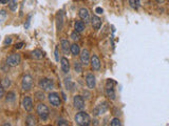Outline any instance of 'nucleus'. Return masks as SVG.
Masks as SVG:
<instances>
[{
    "label": "nucleus",
    "mask_w": 169,
    "mask_h": 126,
    "mask_svg": "<svg viewBox=\"0 0 169 126\" xmlns=\"http://www.w3.org/2000/svg\"><path fill=\"white\" fill-rule=\"evenodd\" d=\"M75 122L79 126H88L90 125L91 119H90L89 115L86 111H79L75 116Z\"/></svg>",
    "instance_id": "1"
},
{
    "label": "nucleus",
    "mask_w": 169,
    "mask_h": 126,
    "mask_svg": "<svg viewBox=\"0 0 169 126\" xmlns=\"http://www.w3.org/2000/svg\"><path fill=\"white\" fill-rule=\"evenodd\" d=\"M36 113L38 117L40 118V120H42V121H47L49 119V116H50V110H49L48 106L44 103H39L37 105Z\"/></svg>",
    "instance_id": "2"
},
{
    "label": "nucleus",
    "mask_w": 169,
    "mask_h": 126,
    "mask_svg": "<svg viewBox=\"0 0 169 126\" xmlns=\"http://www.w3.org/2000/svg\"><path fill=\"white\" fill-rule=\"evenodd\" d=\"M38 85L42 90L49 92V90H52L54 88V82L52 80L48 79V78H42V79L39 80Z\"/></svg>",
    "instance_id": "3"
},
{
    "label": "nucleus",
    "mask_w": 169,
    "mask_h": 126,
    "mask_svg": "<svg viewBox=\"0 0 169 126\" xmlns=\"http://www.w3.org/2000/svg\"><path fill=\"white\" fill-rule=\"evenodd\" d=\"M21 62V57L19 54H12L11 56L7 58V64L11 67H15L20 64Z\"/></svg>",
    "instance_id": "4"
},
{
    "label": "nucleus",
    "mask_w": 169,
    "mask_h": 126,
    "mask_svg": "<svg viewBox=\"0 0 169 126\" xmlns=\"http://www.w3.org/2000/svg\"><path fill=\"white\" fill-rule=\"evenodd\" d=\"M48 100H49V102L51 103L52 106H54V107L60 106L61 100H60V97H59V95L57 94V92H50L48 96Z\"/></svg>",
    "instance_id": "5"
},
{
    "label": "nucleus",
    "mask_w": 169,
    "mask_h": 126,
    "mask_svg": "<svg viewBox=\"0 0 169 126\" xmlns=\"http://www.w3.org/2000/svg\"><path fill=\"white\" fill-rule=\"evenodd\" d=\"M21 86L23 90H30L33 87V78L30 75H24L22 78Z\"/></svg>",
    "instance_id": "6"
},
{
    "label": "nucleus",
    "mask_w": 169,
    "mask_h": 126,
    "mask_svg": "<svg viewBox=\"0 0 169 126\" xmlns=\"http://www.w3.org/2000/svg\"><path fill=\"white\" fill-rule=\"evenodd\" d=\"M73 105L76 109L78 110H82L84 108V100L81 96L77 95V96H74L73 98Z\"/></svg>",
    "instance_id": "7"
},
{
    "label": "nucleus",
    "mask_w": 169,
    "mask_h": 126,
    "mask_svg": "<svg viewBox=\"0 0 169 126\" xmlns=\"http://www.w3.org/2000/svg\"><path fill=\"white\" fill-rule=\"evenodd\" d=\"M90 60H91V58H90L89 51L87 48H84L80 51V61H81V64H84V66H87V65H89Z\"/></svg>",
    "instance_id": "8"
},
{
    "label": "nucleus",
    "mask_w": 169,
    "mask_h": 126,
    "mask_svg": "<svg viewBox=\"0 0 169 126\" xmlns=\"http://www.w3.org/2000/svg\"><path fill=\"white\" fill-rule=\"evenodd\" d=\"M107 110H108V103L103 102V103H100V104H98L97 106L94 108V115L95 116L103 115V113H105Z\"/></svg>",
    "instance_id": "9"
},
{
    "label": "nucleus",
    "mask_w": 169,
    "mask_h": 126,
    "mask_svg": "<svg viewBox=\"0 0 169 126\" xmlns=\"http://www.w3.org/2000/svg\"><path fill=\"white\" fill-rule=\"evenodd\" d=\"M22 107L26 111H31L33 108V101L31 99V97L26 96L22 99Z\"/></svg>",
    "instance_id": "10"
},
{
    "label": "nucleus",
    "mask_w": 169,
    "mask_h": 126,
    "mask_svg": "<svg viewBox=\"0 0 169 126\" xmlns=\"http://www.w3.org/2000/svg\"><path fill=\"white\" fill-rule=\"evenodd\" d=\"M90 63H91V67L93 71H100V60L97 56H92L91 60H90Z\"/></svg>",
    "instance_id": "11"
},
{
    "label": "nucleus",
    "mask_w": 169,
    "mask_h": 126,
    "mask_svg": "<svg viewBox=\"0 0 169 126\" xmlns=\"http://www.w3.org/2000/svg\"><path fill=\"white\" fill-rule=\"evenodd\" d=\"M86 83H87V86L90 88V89L95 87L96 80H95V77H94L93 74H88V75L86 76Z\"/></svg>",
    "instance_id": "12"
},
{
    "label": "nucleus",
    "mask_w": 169,
    "mask_h": 126,
    "mask_svg": "<svg viewBox=\"0 0 169 126\" xmlns=\"http://www.w3.org/2000/svg\"><path fill=\"white\" fill-rule=\"evenodd\" d=\"M60 66H61V71L63 72L65 74L69 73L70 71V62L69 60L67 59L66 57H63L60 60Z\"/></svg>",
    "instance_id": "13"
},
{
    "label": "nucleus",
    "mask_w": 169,
    "mask_h": 126,
    "mask_svg": "<svg viewBox=\"0 0 169 126\" xmlns=\"http://www.w3.org/2000/svg\"><path fill=\"white\" fill-rule=\"evenodd\" d=\"M91 24L95 30H100V26H102V20H100V17L94 15V16H92V18H91Z\"/></svg>",
    "instance_id": "14"
},
{
    "label": "nucleus",
    "mask_w": 169,
    "mask_h": 126,
    "mask_svg": "<svg viewBox=\"0 0 169 126\" xmlns=\"http://www.w3.org/2000/svg\"><path fill=\"white\" fill-rule=\"evenodd\" d=\"M61 44V48H63V51L65 55H68L70 51V47H71V45H70V42L68 40H66V39H63L60 42Z\"/></svg>",
    "instance_id": "15"
},
{
    "label": "nucleus",
    "mask_w": 169,
    "mask_h": 126,
    "mask_svg": "<svg viewBox=\"0 0 169 126\" xmlns=\"http://www.w3.org/2000/svg\"><path fill=\"white\" fill-rule=\"evenodd\" d=\"M79 17L81 20H84V21H88L89 20V11H88L87 9H84V7H82V9L79 10Z\"/></svg>",
    "instance_id": "16"
},
{
    "label": "nucleus",
    "mask_w": 169,
    "mask_h": 126,
    "mask_svg": "<svg viewBox=\"0 0 169 126\" xmlns=\"http://www.w3.org/2000/svg\"><path fill=\"white\" fill-rule=\"evenodd\" d=\"M26 125H29V126L36 125V124H37V120H36V118H35L33 115H29L28 117H26Z\"/></svg>",
    "instance_id": "17"
},
{
    "label": "nucleus",
    "mask_w": 169,
    "mask_h": 126,
    "mask_svg": "<svg viewBox=\"0 0 169 126\" xmlns=\"http://www.w3.org/2000/svg\"><path fill=\"white\" fill-rule=\"evenodd\" d=\"M106 95L110 100H114L115 99V92H114V89H113L112 86H108V87L106 88Z\"/></svg>",
    "instance_id": "18"
},
{
    "label": "nucleus",
    "mask_w": 169,
    "mask_h": 126,
    "mask_svg": "<svg viewBox=\"0 0 169 126\" xmlns=\"http://www.w3.org/2000/svg\"><path fill=\"white\" fill-rule=\"evenodd\" d=\"M32 56L34 59L36 60H40L44 58V53H42V51H40V49H34V51H32Z\"/></svg>",
    "instance_id": "19"
},
{
    "label": "nucleus",
    "mask_w": 169,
    "mask_h": 126,
    "mask_svg": "<svg viewBox=\"0 0 169 126\" xmlns=\"http://www.w3.org/2000/svg\"><path fill=\"white\" fill-rule=\"evenodd\" d=\"M70 51H71V54L73 56H77L80 54V48H79V45L76 44V43H74V44L71 45V47H70Z\"/></svg>",
    "instance_id": "20"
},
{
    "label": "nucleus",
    "mask_w": 169,
    "mask_h": 126,
    "mask_svg": "<svg viewBox=\"0 0 169 126\" xmlns=\"http://www.w3.org/2000/svg\"><path fill=\"white\" fill-rule=\"evenodd\" d=\"M74 28H75V31L78 33H82L84 31V23L82 21H76L75 24H74Z\"/></svg>",
    "instance_id": "21"
},
{
    "label": "nucleus",
    "mask_w": 169,
    "mask_h": 126,
    "mask_svg": "<svg viewBox=\"0 0 169 126\" xmlns=\"http://www.w3.org/2000/svg\"><path fill=\"white\" fill-rule=\"evenodd\" d=\"M129 4L132 9L137 10L140 7H141V2H140V0H129Z\"/></svg>",
    "instance_id": "22"
},
{
    "label": "nucleus",
    "mask_w": 169,
    "mask_h": 126,
    "mask_svg": "<svg viewBox=\"0 0 169 126\" xmlns=\"http://www.w3.org/2000/svg\"><path fill=\"white\" fill-rule=\"evenodd\" d=\"M16 99V95L14 92H9L7 95V102H14Z\"/></svg>",
    "instance_id": "23"
},
{
    "label": "nucleus",
    "mask_w": 169,
    "mask_h": 126,
    "mask_svg": "<svg viewBox=\"0 0 169 126\" xmlns=\"http://www.w3.org/2000/svg\"><path fill=\"white\" fill-rule=\"evenodd\" d=\"M74 69H75L76 73H81L82 72V65L80 64L79 62L76 61L75 63H74Z\"/></svg>",
    "instance_id": "24"
},
{
    "label": "nucleus",
    "mask_w": 169,
    "mask_h": 126,
    "mask_svg": "<svg viewBox=\"0 0 169 126\" xmlns=\"http://www.w3.org/2000/svg\"><path fill=\"white\" fill-rule=\"evenodd\" d=\"M65 84H66V87H67V89H70V90L73 89L74 84L72 83V81L70 79H66L65 80Z\"/></svg>",
    "instance_id": "25"
},
{
    "label": "nucleus",
    "mask_w": 169,
    "mask_h": 126,
    "mask_svg": "<svg viewBox=\"0 0 169 126\" xmlns=\"http://www.w3.org/2000/svg\"><path fill=\"white\" fill-rule=\"evenodd\" d=\"M71 38H72V40H74V41H78L80 39V35H79V33L78 32H73L71 34Z\"/></svg>",
    "instance_id": "26"
},
{
    "label": "nucleus",
    "mask_w": 169,
    "mask_h": 126,
    "mask_svg": "<svg viewBox=\"0 0 169 126\" xmlns=\"http://www.w3.org/2000/svg\"><path fill=\"white\" fill-rule=\"evenodd\" d=\"M1 85H2L5 88H8L10 85H11V80H10L9 78H5V79L2 80V84H1Z\"/></svg>",
    "instance_id": "27"
},
{
    "label": "nucleus",
    "mask_w": 169,
    "mask_h": 126,
    "mask_svg": "<svg viewBox=\"0 0 169 126\" xmlns=\"http://www.w3.org/2000/svg\"><path fill=\"white\" fill-rule=\"evenodd\" d=\"M110 125L111 126H121V123L117 118H114V119H112V121L110 122Z\"/></svg>",
    "instance_id": "28"
},
{
    "label": "nucleus",
    "mask_w": 169,
    "mask_h": 126,
    "mask_svg": "<svg viewBox=\"0 0 169 126\" xmlns=\"http://www.w3.org/2000/svg\"><path fill=\"white\" fill-rule=\"evenodd\" d=\"M35 96L37 97V99H38V100H44V99H45V95H44V92H35Z\"/></svg>",
    "instance_id": "29"
},
{
    "label": "nucleus",
    "mask_w": 169,
    "mask_h": 126,
    "mask_svg": "<svg viewBox=\"0 0 169 126\" xmlns=\"http://www.w3.org/2000/svg\"><path fill=\"white\" fill-rule=\"evenodd\" d=\"M5 18H7V13H5V11H1L0 12V22L5 21Z\"/></svg>",
    "instance_id": "30"
},
{
    "label": "nucleus",
    "mask_w": 169,
    "mask_h": 126,
    "mask_svg": "<svg viewBox=\"0 0 169 126\" xmlns=\"http://www.w3.org/2000/svg\"><path fill=\"white\" fill-rule=\"evenodd\" d=\"M57 125H63V126H67V125H69V123H68L66 120H63V119H59L58 121H57Z\"/></svg>",
    "instance_id": "31"
},
{
    "label": "nucleus",
    "mask_w": 169,
    "mask_h": 126,
    "mask_svg": "<svg viewBox=\"0 0 169 126\" xmlns=\"http://www.w3.org/2000/svg\"><path fill=\"white\" fill-rule=\"evenodd\" d=\"M10 7H11L12 11H15V9H16V0H12L11 4H10Z\"/></svg>",
    "instance_id": "32"
},
{
    "label": "nucleus",
    "mask_w": 169,
    "mask_h": 126,
    "mask_svg": "<svg viewBox=\"0 0 169 126\" xmlns=\"http://www.w3.org/2000/svg\"><path fill=\"white\" fill-rule=\"evenodd\" d=\"M3 97H5V87L0 85V99H2Z\"/></svg>",
    "instance_id": "33"
},
{
    "label": "nucleus",
    "mask_w": 169,
    "mask_h": 126,
    "mask_svg": "<svg viewBox=\"0 0 169 126\" xmlns=\"http://www.w3.org/2000/svg\"><path fill=\"white\" fill-rule=\"evenodd\" d=\"M55 58H56V61H58L59 60V57H58V48H55Z\"/></svg>",
    "instance_id": "34"
},
{
    "label": "nucleus",
    "mask_w": 169,
    "mask_h": 126,
    "mask_svg": "<svg viewBox=\"0 0 169 126\" xmlns=\"http://www.w3.org/2000/svg\"><path fill=\"white\" fill-rule=\"evenodd\" d=\"M12 42V38H10V37H8L7 39H5V44H10V43Z\"/></svg>",
    "instance_id": "35"
},
{
    "label": "nucleus",
    "mask_w": 169,
    "mask_h": 126,
    "mask_svg": "<svg viewBox=\"0 0 169 126\" xmlns=\"http://www.w3.org/2000/svg\"><path fill=\"white\" fill-rule=\"evenodd\" d=\"M22 45H23V42H20V43H18V44H16V48H18V49H19V48H21V46H22Z\"/></svg>",
    "instance_id": "36"
},
{
    "label": "nucleus",
    "mask_w": 169,
    "mask_h": 126,
    "mask_svg": "<svg viewBox=\"0 0 169 126\" xmlns=\"http://www.w3.org/2000/svg\"><path fill=\"white\" fill-rule=\"evenodd\" d=\"M95 11H96V13H97V14H102L103 13V9H100V7H96Z\"/></svg>",
    "instance_id": "37"
},
{
    "label": "nucleus",
    "mask_w": 169,
    "mask_h": 126,
    "mask_svg": "<svg viewBox=\"0 0 169 126\" xmlns=\"http://www.w3.org/2000/svg\"><path fill=\"white\" fill-rule=\"evenodd\" d=\"M8 2H10V0H0V3H1V4H7Z\"/></svg>",
    "instance_id": "38"
},
{
    "label": "nucleus",
    "mask_w": 169,
    "mask_h": 126,
    "mask_svg": "<svg viewBox=\"0 0 169 126\" xmlns=\"http://www.w3.org/2000/svg\"><path fill=\"white\" fill-rule=\"evenodd\" d=\"M155 1H156L158 3H164L165 0H155Z\"/></svg>",
    "instance_id": "39"
}]
</instances>
